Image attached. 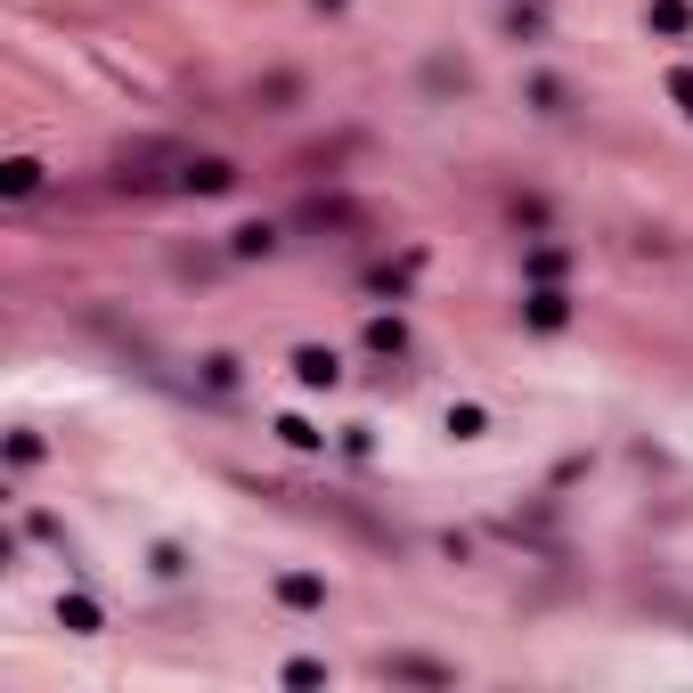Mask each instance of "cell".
<instances>
[{"label": "cell", "instance_id": "obj_9", "mask_svg": "<svg viewBox=\"0 0 693 693\" xmlns=\"http://www.w3.org/2000/svg\"><path fill=\"white\" fill-rule=\"evenodd\" d=\"M57 620H66V628H82V637H90V628H98V604H90V596H66V604H57Z\"/></svg>", "mask_w": 693, "mask_h": 693}, {"label": "cell", "instance_id": "obj_6", "mask_svg": "<svg viewBox=\"0 0 693 693\" xmlns=\"http://www.w3.org/2000/svg\"><path fill=\"white\" fill-rule=\"evenodd\" d=\"M644 17H653V33H685V25H693V9H685V0H653Z\"/></svg>", "mask_w": 693, "mask_h": 693}, {"label": "cell", "instance_id": "obj_5", "mask_svg": "<svg viewBox=\"0 0 693 693\" xmlns=\"http://www.w3.org/2000/svg\"><path fill=\"white\" fill-rule=\"evenodd\" d=\"M237 254H245V262H262V254H278V228H262V221H245V228H237Z\"/></svg>", "mask_w": 693, "mask_h": 693}, {"label": "cell", "instance_id": "obj_2", "mask_svg": "<svg viewBox=\"0 0 693 693\" xmlns=\"http://www.w3.org/2000/svg\"><path fill=\"white\" fill-rule=\"evenodd\" d=\"M278 596L294 604V612H319V604H327V579H310V572H286V579H278Z\"/></svg>", "mask_w": 693, "mask_h": 693}, {"label": "cell", "instance_id": "obj_3", "mask_svg": "<svg viewBox=\"0 0 693 693\" xmlns=\"http://www.w3.org/2000/svg\"><path fill=\"white\" fill-rule=\"evenodd\" d=\"M228 180H237V172H228L221 156H204V163H188V172H180V188H196V196H221Z\"/></svg>", "mask_w": 693, "mask_h": 693}, {"label": "cell", "instance_id": "obj_11", "mask_svg": "<svg viewBox=\"0 0 693 693\" xmlns=\"http://www.w3.org/2000/svg\"><path fill=\"white\" fill-rule=\"evenodd\" d=\"M669 90H678L685 107H693V66H678V74H669Z\"/></svg>", "mask_w": 693, "mask_h": 693}, {"label": "cell", "instance_id": "obj_4", "mask_svg": "<svg viewBox=\"0 0 693 693\" xmlns=\"http://www.w3.org/2000/svg\"><path fill=\"white\" fill-rule=\"evenodd\" d=\"M294 375H302V384H334L343 367H334V351H319V343H310V351H294Z\"/></svg>", "mask_w": 693, "mask_h": 693}, {"label": "cell", "instance_id": "obj_7", "mask_svg": "<svg viewBox=\"0 0 693 693\" xmlns=\"http://www.w3.org/2000/svg\"><path fill=\"white\" fill-rule=\"evenodd\" d=\"M0 188H9V196H33V188H41V163H33V156H17L9 172H0Z\"/></svg>", "mask_w": 693, "mask_h": 693}, {"label": "cell", "instance_id": "obj_1", "mask_svg": "<svg viewBox=\"0 0 693 693\" xmlns=\"http://www.w3.org/2000/svg\"><path fill=\"white\" fill-rule=\"evenodd\" d=\"M384 678L392 685H457L449 661H425V653H384Z\"/></svg>", "mask_w": 693, "mask_h": 693}, {"label": "cell", "instance_id": "obj_8", "mask_svg": "<svg viewBox=\"0 0 693 693\" xmlns=\"http://www.w3.org/2000/svg\"><path fill=\"white\" fill-rule=\"evenodd\" d=\"M563 319H572V310H563V294H531V327H563Z\"/></svg>", "mask_w": 693, "mask_h": 693}, {"label": "cell", "instance_id": "obj_10", "mask_svg": "<svg viewBox=\"0 0 693 693\" xmlns=\"http://www.w3.org/2000/svg\"><path fill=\"white\" fill-rule=\"evenodd\" d=\"M286 685H327V661H286Z\"/></svg>", "mask_w": 693, "mask_h": 693}]
</instances>
